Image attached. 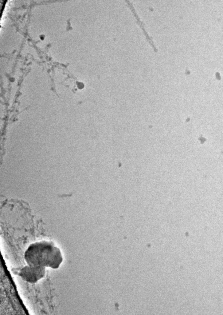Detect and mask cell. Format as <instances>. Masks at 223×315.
<instances>
[{"label": "cell", "mask_w": 223, "mask_h": 315, "mask_svg": "<svg viewBox=\"0 0 223 315\" xmlns=\"http://www.w3.org/2000/svg\"><path fill=\"white\" fill-rule=\"evenodd\" d=\"M12 271L24 281L31 283L36 282L43 278L45 273V267H33L28 265L20 268L13 269Z\"/></svg>", "instance_id": "obj_2"}, {"label": "cell", "mask_w": 223, "mask_h": 315, "mask_svg": "<svg viewBox=\"0 0 223 315\" xmlns=\"http://www.w3.org/2000/svg\"><path fill=\"white\" fill-rule=\"evenodd\" d=\"M24 257L29 266L53 269L58 268L63 261L59 249L53 242L45 241L30 245L24 253Z\"/></svg>", "instance_id": "obj_1"}]
</instances>
